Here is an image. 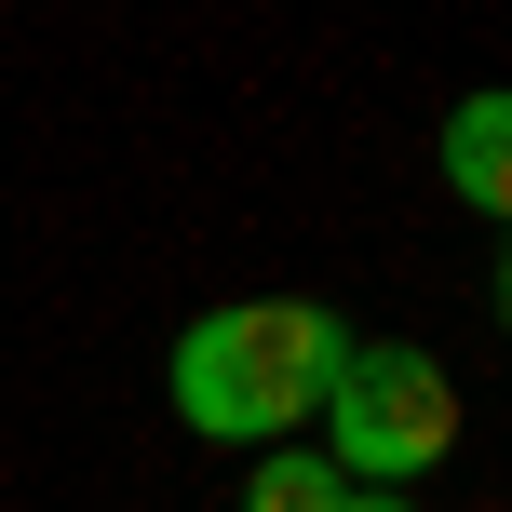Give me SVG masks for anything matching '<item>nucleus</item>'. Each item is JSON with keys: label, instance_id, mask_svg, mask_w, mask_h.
I'll use <instances>...</instances> for the list:
<instances>
[{"label": "nucleus", "instance_id": "39448f33", "mask_svg": "<svg viewBox=\"0 0 512 512\" xmlns=\"http://www.w3.org/2000/svg\"><path fill=\"white\" fill-rule=\"evenodd\" d=\"M351 512H418V499L405 486H351Z\"/></svg>", "mask_w": 512, "mask_h": 512}, {"label": "nucleus", "instance_id": "f257e3e1", "mask_svg": "<svg viewBox=\"0 0 512 512\" xmlns=\"http://www.w3.org/2000/svg\"><path fill=\"white\" fill-rule=\"evenodd\" d=\"M337 364H351V324L324 297H230V310H203L176 337L162 391H176V418L203 445H297L324 418Z\"/></svg>", "mask_w": 512, "mask_h": 512}, {"label": "nucleus", "instance_id": "f03ea898", "mask_svg": "<svg viewBox=\"0 0 512 512\" xmlns=\"http://www.w3.org/2000/svg\"><path fill=\"white\" fill-rule=\"evenodd\" d=\"M445 445H459L445 364L405 351V337H378V351L351 337V364H337V391H324V459L351 472V486H418Z\"/></svg>", "mask_w": 512, "mask_h": 512}, {"label": "nucleus", "instance_id": "7ed1b4c3", "mask_svg": "<svg viewBox=\"0 0 512 512\" xmlns=\"http://www.w3.org/2000/svg\"><path fill=\"white\" fill-rule=\"evenodd\" d=\"M445 189H459L472 216L512 203V95H459L445 108Z\"/></svg>", "mask_w": 512, "mask_h": 512}, {"label": "nucleus", "instance_id": "20e7f679", "mask_svg": "<svg viewBox=\"0 0 512 512\" xmlns=\"http://www.w3.org/2000/svg\"><path fill=\"white\" fill-rule=\"evenodd\" d=\"M243 512H351V472H337L324 445H256Z\"/></svg>", "mask_w": 512, "mask_h": 512}]
</instances>
